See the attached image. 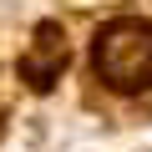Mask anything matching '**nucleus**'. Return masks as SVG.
Listing matches in <instances>:
<instances>
[{"label":"nucleus","mask_w":152,"mask_h":152,"mask_svg":"<svg viewBox=\"0 0 152 152\" xmlns=\"http://www.w3.org/2000/svg\"><path fill=\"white\" fill-rule=\"evenodd\" d=\"M91 66L112 91H152V26L147 20H112L91 46Z\"/></svg>","instance_id":"obj_1"},{"label":"nucleus","mask_w":152,"mask_h":152,"mask_svg":"<svg viewBox=\"0 0 152 152\" xmlns=\"http://www.w3.org/2000/svg\"><path fill=\"white\" fill-rule=\"evenodd\" d=\"M61 66H66V31L56 20H46V26H36V41L20 56V81H31V91H51L61 81Z\"/></svg>","instance_id":"obj_2"}]
</instances>
